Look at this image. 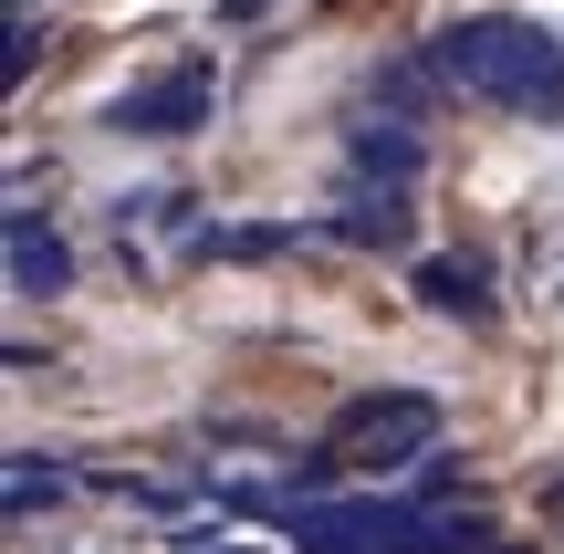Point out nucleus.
Returning a JSON list of instances; mask_svg holds the SVG:
<instances>
[{"mask_svg":"<svg viewBox=\"0 0 564 554\" xmlns=\"http://www.w3.org/2000/svg\"><path fill=\"white\" fill-rule=\"evenodd\" d=\"M440 74L470 84L481 105H512V116H564V42L523 11H460L440 21Z\"/></svg>","mask_w":564,"mask_h":554,"instance_id":"nucleus-1","label":"nucleus"},{"mask_svg":"<svg viewBox=\"0 0 564 554\" xmlns=\"http://www.w3.org/2000/svg\"><path fill=\"white\" fill-rule=\"evenodd\" d=\"M303 554H470L481 523L460 513H419V502H303L293 513Z\"/></svg>","mask_w":564,"mask_h":554,"instance_id":"nucleus-2","label":"nucleus"},{"mask_svg":"<svg viewBox=\"0 0 564 554\" xmlns=\"http://www.w3.org/2000/svg\"><path fill=\"white\" fill-rule=\"evenodd\" d=\"M429 439H440V398H419V388H377V398H356V409L324 430V450H335L345 471H408Z\"/></svg>","mask_w":564,"mask_h":554,"instance_id":"nucleus-3","label":"nucleus"},{"mask_svg":"<svg viewBox=\"0 0 564 554\" xmlns=\"http://www.w3.org/2000/svg\"><path fill=\"white\" fill-rule=\"evenodd\" d=\"M209 105H220V74H209V63H178V74H158V84H126V95L105 105V126H116V137H188Z\"/></svg>","mask_w":564,"mask_h":554,"instance_id":"nucleus-4","label":"nucleus"},{"mask_svg":"<svg viewBox=\"0 0 564 554\" xmlns=\"http://www.w3.org/2000/svg\"><path fill=\"white\" fill-rule=\"evenodd\" d=\"M63 283H74V241L21 199L11 209V293H21V304H42V293H63Z\"/></svg>","mask_w":564,"mask_h":554,"instance_id":"nucleus-5","label":"nucleus"},{"mask_svg":"<svg viewBox=\"0 0 564 554\" xmlns=\"http://www.w3.org/2000/svg\"><path fill=\"white\" fill-rule=\"evenodd\" d=\"M419 304H440V314H491V262H481V251H429V262H419Z\"/></svg>","mask_w":564,"mask_h":554,"instance_id":"nucleus-6","label":"nucleus"},{"mask_svg":"<svg viewBox=\"0 0 564 554\" xmlns=\"http://www.w3.org/2000/svg\"><path fill=\"white\" fill-rule=\"evenodd\" d=\"M419 157H429L419 126H387V116L356 126V167H366V178H419Z\"/></svg>","mask_w":564,"mask_h":554,"instance_id":"nucleus-7","label":"nucleus"},{"mask_svg":"<svg viewBox=\"0 0 564 554\" xmlns=\"http://www.w3.org/2000/svg\"><path fill=\"white\" fill-rule=\"evenodd\" d=\"M63 492H74L63 471H42V460H11V523H32L42 502H63Z\"/></svg>","mask_w":564,"mask_h":554,"instance_id":"nucleus-8","label":"nucleus"},{"mask_svg":"<svg viewBox=\"0 0 564 554\" xmlns=\"http://www.w3.org/2000/svg\"><path fill=\"white\" fill-rule=\"evenodd\" d=\"M209 11H220V21H262L272 0H209Z\"/></svg>","mask_w":564,"mask_h":554,"instance_id":"nucleus-9","label":"nucleus"},{"mask_svg":"<svg viewBox=\"0 0 564 554\" xmlns=\"http://www.w3.org/2000/svg\"><path fill=\"white\" fill-rule=\"evenodd\" d=\"M544 502H554V523H564V481H554V492H544Z\"/></svg>","mask_w":564,"mask_h":554,"instance_id":"nucleus-10","label":"nucleus"}]
</instances>
